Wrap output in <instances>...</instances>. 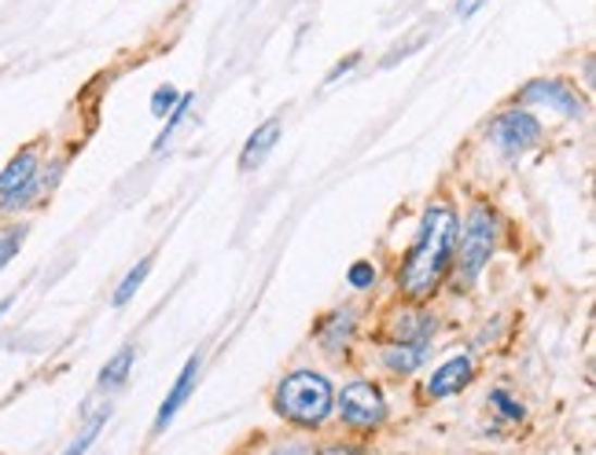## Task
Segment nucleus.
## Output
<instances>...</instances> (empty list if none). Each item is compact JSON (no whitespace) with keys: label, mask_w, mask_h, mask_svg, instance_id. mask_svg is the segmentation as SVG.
I'll return each mask as SVG.
<instances>
[{"label":"nucleus","mask_w":596,"mask_h":455,"mask_svg":"<svg viewBox=\"0 0 596 455\" xmlns=\"http://www.w3.org/2000/svg\"><path fill=\"white\" fill-rule=\"evenodd\" d=\"M353 327H358V308H350V305L335 308V313L321 324V345L328 353L346 350V345H350V338H353Z\"/></svg>","instance_id":"11"},{"label":"nucleus","mask_w":596,"mask_h":455,"mask_svg":"<svg viewBox=\"0 0 596 455\" xmlns=\"http://www.w3.org/2000/svg\"><path fill=\"white\" fill-rule=\"evenodd\" d=\"M497 247V220L486 206H471L464 231H460V247H457V273L460 279H479V273L489 265V254Z\"/></svg>","instance_id":"3"},{"label":"nucleus","mask_w":596,"mask_h":455,"mask_svg":"<svg viewBox=\"0 0 596 455\" xmlns=\"http://www.w3.org/2000/svg\"><path fill=\"white\" fill-rule=\"evenodd\" d=\"M435 316L420 313V308H409V313H398L390 324V342L398 345H431V334H435Z\"/></svg>","instance_id":"10"},{"label":"nucleus","mask_w":596,"mask_h":455,"mask_svg":"<svg viewBox=\"0 0 596 455\" xmlns=\"http://www.w3.org/2000/svg\"><path fill=\"white\" fill-rule=\"evenodd\" d=\"M483 4H486V0H457V18H471Z\"/></svg>","instance_id":"23"},{"label":"nucleus","mask_w":596,"mask_h":455,"mask_svg":"<svg viewBox=\"0 0 596 455\" xmlns=\"http://www.w3.org/2000/svg\"><path fill=\"white\" fill-rule=\"evenodd\" d=\"M489 404H494V408L501 412L505 419H512V422L523 419V404H519L516 396H508L505 390H494V393H489Z\"/></svg>","instance_id":"19"},{"label":"nucleus","mask_w":596,"mask_h":455,"mask_svg":"<svg viewBox=\"0 0 596 455\" xmlns=\"http://www.w3.org/2000/svg\"><path fill=\"white\" fill-rule=\"evenodd\" d=\"M269 455H316L310 444H298V441H287V444H281V448H273Z\"/></svg>","instance_id":"22"},{"label":"nucleus","mask_w":596,"mask_h":455,"mask_svg":"<svg viewBox=\"0 0 596 455\" xmlns=\"http://www.w3.org/2000/svg\"><path fill=\"white\" fill-rule=\"evenodd\" d=\"M489 140H494V148H501L505 154H523L542 140V122H537L531 111L516 106V111H505L501 118H494V125H489Z\"/></svg>","instance_id":"6"},{"label":"nucleus","mask_w":596,"mask_h":455,"mask_svg":"<svg viewBox=\"0 0 596 455\" xmlns=\"http://www.w3.org/2000/svg\"><path fill=\"white\" fill-rule=\"evenodd\" d=\"M457 243V213L446 202H435L424 220H420V231L412 239L406 265L398 273V287L406 290L409 298H427L435 294L442 273L449 265V254H454Z\"/></svg>","instance_id":"1"},{"label":"nucleus","mask_w":596,"mask_h":455,"mask_svg":"<svg viewBox=\"0 0 596 455\" xmlns=\"http://www.w3.org/2000/svg\"><path fill=\"white\" fill-rule=\"evenodd\" d=\"M133 356H137V353H133V345H122V350L111 356L108 367H103V371H100V386H103V390H114V386H122V382L129 379V371H133Z\"/></svg>","instance_id":"14"},{"label":"nucleus","mask_w":596,"mask_h":455,"mask_svg":"<svg viewBox=\"0 0 596 455\" xmlns=\"http://www.w3.org/2000/svg\"><path fill=\"white\" fill-rule=\"evenodd\" d=\"M346 279H350V287L369 290V287H376V268H372V261H353Z\"/></svg>","instance_id":"21"},{"label":"nucleus","mask_w":596,"mask_h":455,"mask_svg":"<svg viewBox=\"0 0 596 455\" xmlns=\"http://www.w3.org/2000/svg\"><path fill=\"white\" fill-rule=\"evenodd\" d=\"M335 408H339L343 422L353 426V430H372L387 419V401H383V390L372 382H350L343 386V393L335 396Z\"/></svg>","instance_id":"5"},{"label":"nucleus","mask_w":596,"mask_h":455,"mask_svg":"<svg viewBox=\"0 0 596 455\" xmlns=\"http://www.w3.org/2000/svg\"><path fill=\"white\" fill-rule=\"evenodd\" d=\"M471 375H475V367H471V356H454V361H446L438 367V371H431V382H427V396H454L460 393L464 386L471 382Z\"/></svg>","instance_id":"9"},{"label":"nucleus","mask_w":596,"mask_h":455,"mask_svg":"<svg viewBox=\"0 0 596 455\" xmlns=\"http://www.w3.org/2000/svg\"><path fill=\"white\" fill-rule=\"evenodd\" d=\"M316 455H358L353 448H346V444H328L324 452H316Z\"/></svg>","instance_id":"25"},{"label":"nucleus","mask_w":596,"mask_h":455,"mask_svg":"<svg viewBox=\"0 0 596 455\" xmlns=\"http://www.w3.org/2000/svg\"><path fill=\"white\" fill-rule=\"evenodd\" d=\"M23 239H26V225H15L12 231H0V268H4L8 261H12V257L18 254Z\"/></svg>","instance_id":"17"},{"label":"nucleus","mask_w":596,"mask_h":455,"mask_svg":"<svg viewBox=\"0 0 596 455\" xmlns=\"http://www.w3.org/2000/svg\"><path fill=\"white\" fill-rule=\"evenodd\" d=\"M199 367H203V356H188V364L181 367V375H177V382H173V390L166 393V401H162V408L156 415V433H162L166 426L177 419V412L188 404V396L191 390H196V379H199Z\"/></svg>","instance_id":"8"},{"label":"nucleus","mask_w":596,"mask_h":455,"mask_svg":"<svg viewBox=\"0 0 596 455\" xmlns=\"http://www.w3.org/2000/svg\"><path fill=\"white\" fill-rule=\"evenodd\" d=\"M177 100H181L177 89H170V85H159L156 96H151V114H156V118H166L173 106H177Z\"/></svg>","instance_id":"20"},{"label":"nucleus","mask_w":596,"mask_h":455,"mask_svg":"<svg viewBox=\"0 0 596 455\" xmlns=\"http://www.w3.org/2000/svg\"><path fill=\"white\" fill-rule=\"evenodd\" d=\"M12 302H15V298H12V294H8V298H0V316H4V313H8V308H12Z\"/></svg>","instance_id":"26"},{"label":"nucleus","mask_w":596,"mask_h":455,"mask_svg":"<svg viewBox=\"0 0 596 455\" xmlns=\"http://www.w3.org/2000/svg\"><path fill=\"white\" fill-rule=\"evenodd\" d=\"M41 195V151L23 148L0 169V206L23 210Z\"/></svg>","instance_id":"4"},{"label":"nucleus","mask_w":596,"mask_h":455,"mask_svg":"<svg viewBox=\"0 0 596 455\" xmlns=\"http://www.w3.org/2000/svg\"><path fill=\"white\" fill-rule=\"evenodd\" d=\"M148 273H151V257H144L140 265H133V268H129V276H126V279H122V283H119V290H114V298H111V302L119 305V308L126 305L129 298L137 294V290L144 287V279H148Z\"/></svg>","instance_id":"16"},{"label":"nucleus","mask_w":596,"mask_h":455,"mask_svg":"<svg viewBox=\"0 0 596 455\" xmlns=\"http://www.w3.org/2000/svg\"><path fill=\"white\" fill-rule=\"evenodd\" d=\"M108 415H111V404H108V408H100V415H96L92 422H85V430H82L71 444H66V448H63L60 455H85V452H89V448H92V441L100 438V430H103V422H108Z\"/></svg>","instance_id":"15"},{"label":"nucleus","mask_w":596,"mask_h":455,"mask_svg":"<svg viewBox=\"0 0 596 455\" xmlns=\"http://www.w3.org/2000/svg\"><path fill=\"white\" fill-rule=\"evenodd\" d=\"M191 100H196V96H181V100H177V106H173V111L166 114V125H162V132H159V140H156V151L162 148V143H166L170 140V132L173 129H177V125H181V118H185V111H188V106H191Z\"/></svg>","instance_id":"18"},{"label":"nucleus","mask_w":596,"mask_h":455,"mask_svg":"<svg viewBox=\"0 0 596 455\" xmlns=\"http://www.w3.org/2000/svg\"><path fill=\"white\" fill-rule=\"evenodd\" d=\"M519 100L526 106H552V111L567 114V118H582L585 103L582 96L563 81V77H534L531 85L519 89Z\"/></svg>","instance_id":"7"},{"label":"nucleus","mask_w":596,"mask_h":455,"mask_svg":"<svg viewBox=\"0 0 596 455\" xmlns=\"http://www.w3.org/2000/svg\"><path fill=\"white\" fill-rule=\"evenodd\" d=\"M358 60H361V55H350L346 63H339V66H335V71L328 74V81H339L343 74H350V71H353V63H358Z\"/></svg>","instance_id":"24"},{"label":"nucleus","mask_w":596,"mask_h":455,"mask_svg":"<svg viewBox=\"0 0 596 455\" xmlns=\"http://www.w3.org/2000/svg\"><path fill=\"white\" fill-rule=\"evenodd\" d=\"M427 353H431V345H398V342H390L387 350H383V367L394 371V375H409L427 361Z\"/></svg>","instance_id":"13"},{"label":"nucleus","mask_w":596,"mask_h":455,"mask_svg":"<svg viewBox=\"0 0 596 455\" xmlns=\"http://www.w3.org/2000/svg\"><path fill=\"white\" fill-rule=\"evenodd\" d=\"M273 404L287 422L321 426L335 408V390L321 371H291L276 386Z\"/></svg>","instance_id":"2"},{"label":"nucleus","mask_w":596,"mask_h":455,"mask_svg":"<svg viewBox=\"0 0 596 455\" xmlns=\"http://www.w3.org/2000/svg\"><path fill=\"white\" fill-rule=\"evenodd\" d=\"M276 140H281V118H269L265 125H258V129H254V137L247 140L244 154H239V169H244V173H251V169L262 166V162H265V154L276 148Z\"/></svg>","instance_id":"12"}]
</instances>
